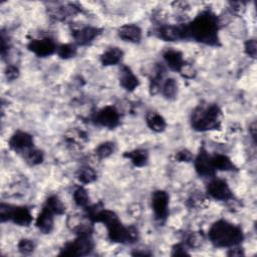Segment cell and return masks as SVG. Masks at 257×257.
Returning <instances> with one entry per match:
<instances>
[{"label": "cell", "mask_w": 257, "mask_h": 257, "mask_svg": "<svg viewBox=\"0 0 257 257\" xmlns=\"http://www.w3.org/2000/svg\"><path fill=\"white\" fill-rule=\"evenodd\" d=\"M195 169L199 176L203 178H211L215 175V169L212 163V157L208 154L204 146L199 150V153L195 159Z\"/></svg>", "instance_id": "obj_7"}, {"label": "cell", "mask_w": 257, "mask_h": 257, "mask_svg": "<svg viewBox=\"0 0 257 257\" xmlns=\"http://www.w3.org/2000/svg\"><path fill=\"white\" fill-rule=\"evenodd\" d=\"M228 255L229 256H242L244 255L243 253V250L241 248H232L230 252H228Z\"/></svg>", "instance_id": "obj_36"}, {"label": "cell", "mask_w": 257, "mask_h": 257, "mask_svg": "<svg viewBox=\"0 0 257 257\" xmlns=\"http://www.w3.org/2000/svg\"><path fill=\"white\" fill-rule=\"evenodd\" d=\"M212 163L215 170L219 171H237L232 161L225 155L216 154L212 157Z\"/></svg>", "instance_id": "obj_21"}, {"label": "cell", "mask_w": 257, "mask_h": 257, "mask_svg": "<svg viewBox=\"0 0 257 257\" xmlns=\"http://www.w3.org/2000/svg\"><path fill=\"white\" fill-rule=\"evenodd\" d=\"M9 147L17 153H27L33 148V138L25 132H16L9 141Z\"/></svg>", "instance_id": "obj_12"}, {"label": "cell", "mask_w": 257, "mask_h": 257, "mask_svg": "<svg viewBox=\"0 0 257 257\" xmlns=\"http://www.w3.org/2000/svg\"><path fill=\"white\" fill-rule=\"evenodd\" d=\"M256 40L255 39H249L245 42V52L247 55H249L252 58L256 57L257 48H256Z\"/></svg>", "instance_id": "obj_32"}, {"label": "cell", "mask_w": 257, "mask_h": 257, "mask_svg": "<svg viewBox=\"0 0 257 257\" xmlns=\"http://www.w3.org/2000/svg\"><path fill=\"white\" fill-rule=\"evenodd\" d=\"M221 109L217 104L199 105L191 115L192 127L198 132L218 130L221 125Z\"/></svg>", "instance_id": "obj_4"}, {"label": "cell", "mask_w": 257, "mask_h": 257, "mask_svg": "<svg viewBox=\"0 0 257 257\" xmlns=\"http://www.w3.org/2000/svg\"><path fill=\"white\" fill-rule=\"evenodd\" d=\"M178 92V83L174 78H168L163 83L162 86V93L165 97L172 99L176 96Z\"/></svg>", "instance_id": "obj_25"}, {"label": "cell", "mask_w": 257, "mask_h": 257, "mask_svg": "<svg viewBox=\"0 0 257 257\" xmlns=\"http://www.w3.org/2000/svg\"><path fill=\"white\" fill-rule=\"evenodd\" d=\"M172 255H188V252L184 244H177L173 247Z\"/></svg>", "instance_id": "obj_35"}, {"label": "cell", "mask_w": 257, "mask_h": 257, "mask_svg": "<svg viewBox=\"0 0 257 257\" xmlns=\"http://www.w3.org/2000/svg\"><path fill=\"white\" fill-rule=\"evenodd\" d=\"M9 221H12L19 226H28L32 221V215L29 209L26 207L12 206Z\"/></svg>", "instance_id": "obj_15"}, {"label": "cell", "mask_w": 257, "mask_h": 257, "mask_svg": "<svg viewBox=\"0 0 257 257\" xmlns=\"http://www.w3.org/2000/svg\"><path fill=\"white\" fill-rule=\"evenodd\" d=\"M73 200L78 207H87L89 202V197L86 190L83 187H78L73 192Z\"/></svg>", "instance_id": "obj_27"}, {"label": "cell", "mask_w": 257, "mask_h": 257, "mask_svg": "<svg viewBox=\"0 0 257 257\" xmlns=\"http://www.w3.org/2000/svg\"><path fill=\"white\" fill-rule=\"evenodd\" d=\"M76 179L81 184H90L96 180V173L89 166H82L76 172Z\"/></svg>", "instance_id": "obj_23"}, {"label": "cell", "mask_w": 257, "mask_h": 257, "mask_svg": "<svg viewBox=\"0 0 257 257\" xmlns=\"http://www.w3.org/2000/svg\"><path fill=\"white\" fill-rule=\"evenodd\" d=\"M164 59L172 70H175L178 72H180L184 67V65L186 64L183 57V53L175 49L167 50L164 53Z\"/></svg>", "instance_id": "obj_18"}, {"label": "cell", "mask_w": 257, "mask_h": 257, "mask_svg": "<svg viewBox=\"0 0 257 257\" xmlns=\"http://www.w3.org/2000/svg\"><path fill=\"white\" fill-rule=\"evenodd\" d=\"M53 213L48 210L45 206H43L41 212L38 214V217L36 218L35 225L38 228L39 231H41L43 234H48L53 229Z\"/></svg>", "instance_id": "obj_16"}, {"label": "cell", "mask_w": 257, "mask_h": 257, "mask_svg": "<svg viewBox=\"0 0 257 257\" xmlns=\"http://www.w3.org/2000/svg\"><path fill=\"white\" fill-rule=\"evenodd\" d=\"M43 159H44L43 153L41 151L33 149V148L25 154V160L31 166L41 164L43 162Z\"/></svg>", "instance_id": "obj_29"}, {"label": "cell", "mask_w": 257, "mask_h": 257, "mask_svg": "<svg viewBox=\"0 0 257 257\" xmlns=\"http://www.w3.org/2000/svg\"><path fill=\"white\" fill-rule=\"evenodd\" d=\"M152 208L156 218L160 221L167 219L169 214V195L167 192L158 190L152 195Z\"/></svg>", "instance_id": "obj_8"}, {"label": "cell", "mask_w": 257, "mask_h": 257, "mask_svg": "<svg viewBox=\"0 0 257 257\" xmlns=\"http://www.w3.org/2000/svg\"><path fill=\"white\" fill-rule=\"evenodd\" d=\"M119 83L126 91H134L139 86L140 80L128 66L122 65L119 70Z\"/></svg>", "instance_id": "obj_14"}, {"label": "cell", "mask_w": 257, "mask_h": 257, "mask_svg": "<svg viewBox=\"0 0 257 257\" xmlns=\"http://www.w3.org/2000/svg\"><path fill=\"white\" fill-rule=\"evenodd\" d=\"M156 34L159 38L165 41H178L181 39H188L186 24L182 25H161Z\"/></svg>", "instance_id": "obj_9"}, {"label": "cell", "mask_w": 257, "mask_h": 257, "mask_svg": "<svg viewBox=\"0 0 257 257\" xmlns=\"http://www.w3.org/2000/svg\"><path fill=\"white\" fill-rule=\"evenodd\" d=\"M123 157L131 160L133 165L136 167H144L148 163V159H149L147 151L142 149L125 152L123 154Z\"/></svg>", "instance_id": "obj_20"}, {"label": "cell", "mask_w": 257, "mask_h": 257, "mask_svg": "<svg viewBox=\"0 0 257 257\" xmlns=\"http://www.w3.org/2000/svg\"><path fill=\"white\" fill-rule=\"evenodd\" d=\"M119 119L120 115L118 110L111 105L102 107L92 115V121L95 124L107 128H114L115 126H117L119 124Z\"/></svg>", "instance_id": "obj_6"}, {"label": "cell", "mask_w": 257, "mask_h": 257, "mask_svg": "<svg viewBox=\"0 0 257 257\" xmlns=\"http://www.w3.org/2000/svg\"><path fill=\"white\" fill-rule=\"evenodd\" d=\"M118 36L126 42L139 43L142 39V30L134 24H126L118 29Z\"/></svg>", "instance_id": "obj_17"}, {"label": "cell", "mask_w": 257, "mask_h": 257, "mask_svg": "<svg viewBox=\"0 0 257 257\" xmlns=\"http://www.w3.org/2000/svg\"><path fill=\"white\" fill-rule=\"evenodd\" d=\"M249 131H250V133H251L252 139L255 141V138H256V124H255V122L252 123V125H251L250 128H249Z\"/></svg>", "instance_id": "obj_37"}, {"label": "cell", "mask_w": 257, "mask_h": 257, "mask_svg": "<svg viewBox=\"0 0 257 257\" xmlns=\"http://www.w3.org/2000/svg\"><path fill=\"white\" fill-rule=\"evenodd\" d=\"M205 201V197L202 193L200 192H195L194 194L191 195V197L188 199L187 201V205L190 208H198L200 206H202V204Z\"/></svg>", "instance_id": "obj_30"}, {"label": "cell", "mask_w": 257, "mask_h": 257, "mask_svg": "<svg viewBox=\"0 0 257 257\" xmlns=\"http://www.w3.org/2000/svg\"><path fill=\"white\" fill-rule=\"evenodd\" d=\"M188 39L218 46L219 43V20L210 10H206L197 15L190 23H186Z\"/></svg>", "instance_id": "obj_1"}, {"label": "cell", "mask_w": 257, "mask_h": 257, "mask_svg": "<svg viewBox=\"0 0 257 257\" xmlns=\"http://www.w3.org/2000/svg\"><path fill=\"white\" fill-rule=\"evenodd\" d=\"M17 247H18L19 252H21L23 254H29V253H31L34 250L35 245H34L32 240L22 239V240L19 241Z\"/></svg>", "instance_id": "obj_31"}, {"label": "cell", "mask_w": 257, "mask_h": 257, "mask_svg": "<svg viewBox=\"0 0 257 257\" xmlns=\"http://www.w3.org/2000/svg\"><path fill=\"white\" fill-rule=\"evenodd\" d=\"M48 210H50L54 215H61L65 211V207L62 204V202L59 200L57 196H50L46 201L44 205Z\"/></svg>", "instance_id": "obj_24"}, {"label": "cell", "mask_w": 257, "mask_h": 257, "mask_svg": "<svg viewBox=\"0 0 257 257\" xmlns=\"http://www.w3.org/2000/svg\"><path fill=\"white\" fill-rule=\"evenodd\" d=\"M123 52L118 47H110L100 55V62L104 66L115 65L122 58Z\"/></svg>", "instance_id": "obj_19"}, {"label": "cell", "mask_w": 257, "mask_h": 257, "mask_svg": "<svg viewBox=\"0 0 257 257\" xmlns=\"http://www.w3.org/2000/svg\"><path fill=\"white\" fill-rule=\"evenodd\" d=\"M192 159H193L192 153L186 149L181 150L176 154V160L178 162H191Z\"/></svg>", "instance_id": "obj_33"}, {"label": "cell", "mask_w": 257, "mask_h": 257, "mask_svg": "<svg viewBox=\"0 0 257 257\" xmlns=\"http://www.w3.org/2000/svg\"><path fill=\"white\" fill-rule=\"evenodd\" d=\"M113 152H114V144L110 142L102 143L95 149V155L100 160L109 157Z\"/></svg>", "instance_id": "obj_28"}, {"label": "cell", "mask_w": 257, "mask_h": 257, "mask_svg": "<svg viewBox=\"0 0 257 257\" xmlns=\"http://www.w3.org/2000/svg\"><path fill=\"white\" fill-rule=\"evenodd\" d=\"M101 32V29L93 26H84L80 29L72 31V36L77 45H87L93 41Z\"/></svg>", "instance_id": "obj_13"}, {"label": "cell", "mask_w": 257, "mask_h": 257, "mask_svg": "<svg viewBox=\"0 0 257 257\" xmlns=\"http://www.w3.org/2000/svg\"><path fill=\"white\" fill-rule=\"evenodd\" d=\"M208 236L216 247H236L244 239L242 229L225 220L215 222L209 229Z\"/></svg>", "instance_id": "obj_3"}, {"label": "cell", "mask_w": 257, "mask_h": 257, "mask_svg": "<svg viewBox=\"0 0 257 257\" xmlns=\"http://www.w3.org/2000/svg\"><path fill=\"white\" fill-rule=\"evenodd\" d=\"M146 119H147L148 126L152 131H154L156 133L163 132L166 128V126H167L165 118L161 114H159L157 112H150L147 115Z\"/></svg>", "instance_id": "obj_22"}, {"label": "cell", "mask_w": 257, "mask_h": 257, "mask_svg": "<svg viewBox=\"0 0 257 257\" xmlns=\"http://www.w3.org/2000/svg\"><path fill=\"white\" fill-rule=\"evenodd\" d=\"M94 244L91 235H77L76 239L66 243L61 249L59 255L65 256H83L88 255L93 250Z\"/></svg>", "instance_id": "obj_5"}, {"label": "cell", "mask_w": 257, "mask_h": 257, "mask_svg": "<svg viewBox=\"0 0 257 257\" xmlns=\"http://www.w3.org/2000/svg\"><path fill=\"white\" fill-rule=\"evenodd\" d=\"M104 224L107 229L108 239L113 243H134L138 239V230L135 227H124L112 211L101 209L96 215L94 222Z\"/></svg>", "instance_id": "obj_2"}, {"label": "cell", "mask_w": 257, "mask_h": 257, "mask_svg": "<svg viewBox=\"0 0 257 257\" xmlns=\"http://www.w3.org/2000/svg\"><path fill=\"white\" fill-rule=\"evenodd\" d=\"M57 55L62 59H68L74 57L76 54V46L74 44L65 43L57 46L56 48Z\"/></svg>", "instance_id": "obj_26"}, {"label": "cell", "mask_w": 257, "mask_h": 257, "mask_svg": "<svg viewBox=\"0 0 257 257\" xmlns=\"http://www.w3.org/2000/svg\"><path fill=\"white\" fill-rule=\"evenodd\" d=\"M28 50L37 55L38 57H45L56 52V44L51 38H41V39H32L27 44Z\"/></svg>", "instance_id": "obj_10"}, {"label": "cell", "mask_w": 257, "mask_h": 257, "mask_svg": "<svg viewBox=\"0 0 257 257\" xmlns=\"http://www.w3.org/2000/svg\"><path fill=\"white\" fill-rule=\"evenodd\" d=\"M5 75L8 80H14L19 76V69L14 65H8L5 69Z\"/></svg>", "instance_id": "obj_34"}, {"label": "cell", "mask_w": 257, "mask_h": 257, "mask_svg": "<svg viewBox=\"0 0 257 257\" xmlns=\"http://www.w3.org/2000/svg\"><path fill=\"white\" fill-rule=\"evenodd\" d=\"M207 194L215 200L228 201L233 199L232 191L224 180H212L207 186Z\"/></svg>", "instance_id": "obj_11"}]
</instances>
